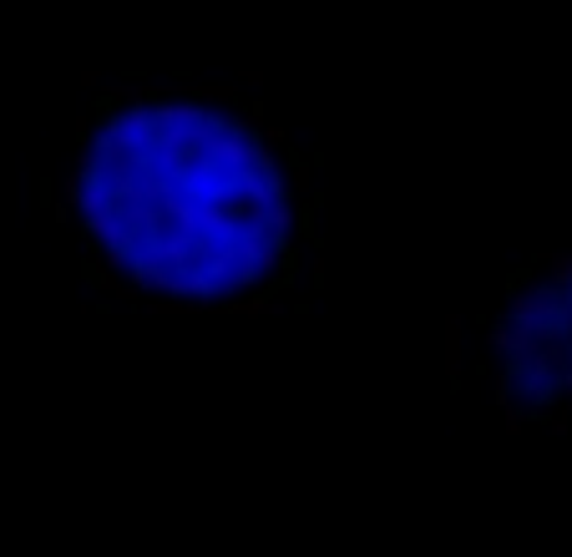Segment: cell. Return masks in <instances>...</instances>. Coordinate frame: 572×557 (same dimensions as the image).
I'll use <instances>...</instances> for the list:
<instances>
[{"label":"cell","mask_w":572,"mask_h":557,"mask_svg":"<svg viewBox=\"0 0 572 557\" xmlns=\"http://www.w3.org/2000/svg\"><path fill=\"white\" fill-rule=\"evenodd\" d=\"M446 345H451V350H446V365H451V385H456V380H461V320L446 325Z\"/></svg>","instance_id":"1"}]
</instances>
